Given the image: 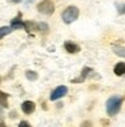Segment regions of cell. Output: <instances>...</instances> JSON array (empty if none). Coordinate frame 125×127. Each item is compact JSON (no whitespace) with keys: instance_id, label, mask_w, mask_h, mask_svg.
<instances>
[{"instance_id":"1","label":"cell","mask_w":125,"mask_h":127,"mask_svg":"<svg viewBox=\"0 0 125 127\" xmlns=\"http://www.w3.org/2000/svg\"><path fill=\"white\" fill-rule=\"evenodd\" d=\"M122 105V98L118 96H113L106 101V112L109 116H114L118 113V111L121 109Z\"/></svg>"},{"instance_id":"2","label":"cell","mask_w":125,"mask_h":127,"mask_svg":"<svg viewBox=\"0 0 125 127\" xmlns=\"http://www.w3.org/2000/svg\"><path fill=\"white\" fill-rule=\"evenodd\" d=\"M78 17H79V8L75 6L67 7L61 14V18H62V21H64V23H68V25L75 22V21L78 19Z\"/></svg>"},{"instance_id":"3","label":"cell","mask_w":125,"mask_h":127,"mask_svg":"<svg viewBox=\"0 0 125 127\" xmlns=\"http://www.w3.org/2000/svg\"><path fill=\"white\" fill-rule=\"evenodd\" d=\"M37 10L41 12V14L45 15H52L54 12V4L52 0H42L41 3H38Z\"/></svg>"},{"instance_id":"4","label":"cell","mask_w":125,"mask_h":127,"mask_svg":"<svg viewBox=\"0 0 125 127\" xmlns=\"http://www.w3.org/2000/svg\"><path fill=\"white\" fill-rule=\"evenodd\" d=\"M67 93H68L67 86H59V88H56L53 92H52L50 100H52V101H56V100H59V98H61V97H64Z\"/></svg>"},{"instance_id":"5","label":"cell","mask_w":125,"mask_h":127,"mask_svg":"<svg viewBox=\"0 0 125 127\" xmlns=\"http://www.w3.org/2000/svg\"><path fill=\"white\" fill-rule=\"evenodd\" d=\"M22 111H23L26 115H30L35 111V104L33 101H24L22 102Z\"/></svg>"},{"instance_id":"6","label":"cell","mask_w":125,"mask_h":127,"mask_svg":"<svg viewBox=\"0 0 125 127\" xmlns=\"http://www.w3.org/2000/svg\"><path fill=\"white\" fill-rule=\"evenodd\" d=\"M64 48H65V51H67V52H69V53H76V52H79V51H80V47H79L78 44H73V42H71V41L65 42Z\"/></svg>"},{"instance_id":"7","label":"cell","mask_w":125,"mask_h":127,"mask_svg":"<svg viewBox=\"0 0 125 127\" xmlns=\"http://www.w3.org/2000/svg\"><path fill=\"white\" fill-rule=\"evenodd\" d=\"M114 74L118 75V77L125 74V63L124 62H120V63H117L116 66H114Z\"/></svg>"},{"instance_id":"8","label":"cell","mask_w":125,"mask_h":127,"mask_svg":"<svg viewBox=\"0 0 125 127\" xmlns=\"http://www.w3.org/2000/svg\"><path fill=\"white\" fill-rule=\"evenodd\" d=\"M91 71V68H88V67H84L83 68V71H82V75L79 78H76V79H73L72 82L73 83H79V82H83L84 79H86V77H87V74H88V72Z\"/></svg>"},{"instance_id":"9","label":"cell","mask_w":125,"mask_h":127,"mask_svg":"<svg viewBox=\"0 0 125 127\" xmlns=\"http://www.w3.org/2000/svg\"><path fill=\"white\" fill-rule=\"evenodd\" d=\"M113 52L120 58H125V47H120V45H114L113 47Z\"/></svg>"},{"instance_id":"10","label":"cell","mask_w":125,"mask_h":127,"mask_svg":"<svg viewBox=\"0 0 125 127\" xmlns=\"http://www.w3.org/2000/svg\"><path fill=\"white\" fill-rule=\"evenodd\" d=\"M0 105L8 107V94L4 93V92H0Z\"/></svg>"},{"instance_id":"11","label":"cell","mask_w":125,"mask_h":127,"mask_svg":"<svg viewBox=\"0 0 125 127\" xmlns=\"http://www.w3.org/2000/svg\"><path fill=\"white\" fill-rule=\"evenodd\" d=\"M12 30H14L12 26H3V28H0V36L4 37V36H7V34H10Z\"/></svg>"},{"instance_id":"12","label":"cell","mask_w":125,"mask_h":127,"mask_svg":"<svg viewBox=\"0 0 125 127\" xmlns=\"http://www.w3.org/2000/svg\"><path fill=\"white\" fill-rule=\"evenodd\" d=\"M24 29L27 32H33V30H37L38 29V25L34 22H24Z\"/></svg>"},{"instance_id":"13","label":"cell","mask_w":125,"mask_h":127,"mask_svg":"<svg viewBox=\"0 0 125 127\" xmlns=\"http://www.w3.org/2000/svg\"><path fill=\"white\" fill-rule=\"evenodd\" d=\"M26 78L29 81H35L38 78V74L35 71H26Z\"/></svg>"},{"instance_id":"14","label":"cell","mask_w":125,"mask_h":127,"mask_svg":"<svg viewBox=\"0 0 125 127\" xmlns=\"http://www.w3.org/2000/svg\"><path fill=\"white\" fill-rule=\"evenodd\" d=\"M38 28H40L42 32H46V30H48V25H46V23H38Z\"/></svg>"},{"instance_id":"15","label":"cell","mask_w":125,"mask_h":127,"mask_svg":"<svg viewBox=\"0 0 125 127\" xmlns=\"http://www.w3.org/2000/svg\"><path fill=\"white\" fill-rule=\"evenodd\" d=\"M19 126H21V127H22V126H26V127H29L30 124L27 123V122H21V123H19Z\"/></svg>"},{"instance_id":"16","label":"cell","mask_w":125,"mask_h":127,"mask_svg":"<svg viewBox=\"0 0 125 127\" xmlns=\"http://www.w3.org/2000/svg\"><path fill=\"white\" fill-rule=\"evenodd\" d=\"M120 12H121V14H125V4L122 6V8H120Z\"/></svg>"},{"instance_id":"17","label":"cell","mask_w":125,"mask_h":127,"mask_svg":"<svg viewBox=\"0 0 125 127\" xmlns=\"http://www.w3.org/2000/svg\"><path fill=\"white\" fill-rule=\"evenodd\" d=\"M12 3H19V1H22V0H11Z\"/></svg>"},{"instance_id":"18","label":"cell","mask_w":125,"mask_h":127,"mask_svg":"<svg viewBox=\"0 0 125 127\" xmlns=\"http://www.w3.org/2000/svg\"><path fill=\"white\" fill-rule=\"evenodd\" d=\"M0 83H1V78H0Z\"/></svg>"},{"instance_id":"19","label":"cell","mask_w":125,"mask_h":127,"mask_svg":"<svg viewBox=\"0 0 125 127\" xmlns=\"http://www.w3.org/2000/svg\"><path fill=\"white\" fill-rule=\"evenodd\" d=\"M0 38H1V36H0Z\"/></svg>"}]
</instances>
